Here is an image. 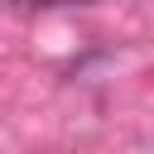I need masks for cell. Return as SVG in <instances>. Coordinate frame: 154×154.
Masks as SVG:
<instances>
[{
  "label": "cell",
  "mask_w": 154,
  "mask_h": 154,
  "mask_svg": "<svg viewBox=\"0 0 154 154\" xmlns=\"http://www.w3.org/2000/svg\"><path fill=\"white\" fill-rule=\"evenodd\" d=\"M19 5H29V10H53V5H87V0H19Z\"/></svg>",
  "instance_id": "6da1fadb"
}]
</instances>
